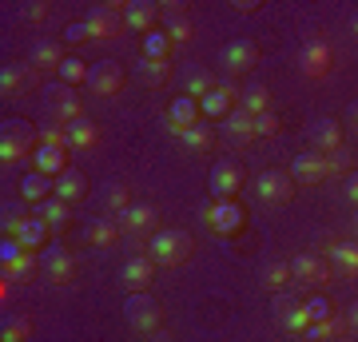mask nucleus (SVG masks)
<instances>
[{"instance_id": "c85d7f7f", "label": "nucleus", "mask_w": 358, "mask_h": 342, "mask_svg": "<svg viewBox=\"0 0 358 342\" xmlns=\"http://www.w3.org/2000/svg\"><path fill=\"white\" fill-rule=\"evenodd\" d=\"M331 263L338 266L343 279H358V243H334L331 247Z\"/></svg>"}, {"instance_id": "4be33fe9", "label": "nucleus", "mask_w": 358, "mask_h": 342, "mask_svg": "<svg viewBox=\"0 0 358 342\" xmlns=\"http://www.w3.org/2000/svg\"><path fill=\"white\" fill-rule=\"evenodd\" d=\"M275 315H279V327L291 330V334H303V330L310 327L307 311H303V303H294V299H287V294H279L275 299Z\"/></svg>"}, {"instance_id": "13d9d810", "label": "nucleus", "mask_w": 358, "mask_h": 342, "mask_svg": "<svg viewBox=\"0 0 358 342\" xmlns=\"http://www.w3.org/2000/svg\"><path fill=\"white\" fill-rule=\"evenodd\" d=\"M355 231H358V211H355Z\"/></svg>"}, {"instance_id": "dca6fc26", "label": "nucleus", "mask_w": 358, "mask_h": 342, "mask_svg": "<svg viewBox=\"0 0 358 342\" xmlns=\"http://www.w3.org/2000/svg\"><path fill=\"white\" fill-rule=\"evenodd\" d=\"M88 88L96 92V96H115V92L124 88V68H120L115 60L92 64V72H88Z\"/></svg>"}, {"instance_id": "1a4fd4ad", "label": "nucleus", "mask_w": 358, "mask_h": 342, "mask_svg": "<svg viewBox=\"0 0 358 342\" xmlns=\"http://www.w3.org/2000/svg\"><path fill=\"white\" fill-rule=\"evenodd\" d=\"M84 24H88V36L92 40H112L124 32V4H103V8H92L84 16Z\"/></svg>"}, {"instance_id": "49530a36", "label": "nucleus", "mask_w": 358, "mask_h": 342, "mask_svg": "<svg viewBox=\"0 0 358 342\" xmlns=\"http://www.w3.org/2000/svg\"><path fill=\"white\" fill-rule=\"evenodd\" d=\"M327 164H331V176H350V155H346L343 152V148H338V152H331V155H327Z\"/></svg>"}, {"instance_id": "f704fd0d", "label": "nucleus", "mask_w": 358, "mask_h": 342, "mask_svg": "<svg viewBox=\"0 0 358 342\" xmlns=\"http://www.w3.org/2000/svg\"><path fill=\"white\" fill-rule=\"evenodd\" d=\"M56 72H60V80H64L68 88H80V84H88V72H92V68L80 60L76 52H72V56H64V64H60Z\"/></svg>"}, {"instance_id": "423d86ee", "label": "nucleus", "mask_w": 358, "mask_h": 342, "mask_svg": "<svg viewBox=\"0 0 358 342\" xmlns=\"http://www.w3.org/2000/svg\"><path fill=\"white\" fill-rule=\"evenodd\" d=\"M334 68V48L327 40H307V48L299 52V72L307 80H327Z\"/></svg>"}, {"instance_id": "c9c22d12", "label": "nucleus", "mask_w": 358, "mask_h": 342, "mask_svg": "<svg viewBox=\"0 0 358 342\" xmlns=\"http://www.w3.org/2000/svg\"><path fill=\"white\" fill-rule=\"evenodd\" d=\"M64 44H56V40H44V44H36V52H32V68H60L64 64Z\"/></svg>"}, {"instance_id": "de8ad7c7", "label": "nucleus", "mask_w": 358, "mask_h": 342, "mask_svg": "<svg viewBox=\"0 0 358 342\" xmlns=\"http://www.w3.org/2000/svg\"><path fill=\"white\" fill-rule=\"evenodd\" d=\"M84 40H92L88 24H84V20H72V24L64 28V44H84Z\"/></svg>"}, {"instance_id": "e433bc0d", "label": "nucleus", "mask_w": 358, "mask_h": 342, "mask_svg": "<svg viewBox=\"0 0 358 342\" xmlns=\"http://www.w3.org/2000/svg\"><path fill=\"white\" fill-rule=\"evenodd\" d=\"M36 266H40V251H24L13 266H4V279L8 283H24L28 275H36Z\"/></svg>"}, {"instance_id": "20e7f679", "label": "nucleus", "mask_w": 358, "mask_h": 342, "mask_svg": "<svg viewBox=\"0 0 358 342\" xmlns=\"http://www.w3.org/2000/svg\"><path fill=\"white\" fill-rule=\"evenodd\" d=\"M124 318H128L131 330H140V334H155L159 322H164V306L155 303L152 294H128V303H124Z\"/></svg>"}, {"instance_id": "603ef678", "label": "nucleus", "mask_w": 358, "mask_h": 342, "mask_svg": "<svg viewBox=\"0 0 358 342\" xmlns=\"http://www.w3.org/2000/svg\"><path fill=\"white\" fill-rule=\"evenodd\" d=\"M24 13L32 16V20H44V16H48V4H28Z\"/></svg>"}, {"instance_id": "2f4dec72", "label": "nucleus", "mask_w": 358, "mask_h": 342, "mask_svg": "<svg viewBox=\"0 0 358 342\" xmlns=\"http://www.w3.org/2000/svg\"><path fill=\"white\" fill-rule=\"evenodd\" d=\"M36 215L44 219L52 231H56V227H64V223H68V215H72V203H64V199H56V195H52V199L36 203Z\"/></svg>"}, {"instance_id": "c756f323", "label": "nucleus", "mask_w": 358, "mask_h": 342, "mask_svg": "<svg viewBox=\"0 0 358 342\" xmlns=\"http://www.w3.org/2000/svg\"><path fill=\"white\" fill-rule=\"evenodd\" d=\"M239 108L251 112V115L271 112V88H267V84H247V88L239 92Z\"/></svg>"}, {"instance_id": "9d476101", "label": "nucleus", "mask_w": 358, "mask_h": 342, "mask_svg": "<svg viewBox=\"0 0 358 342\" xmlns=\"http://www.w3.org/2000/svg\"><path fill=\"white\" fill-rule=\"evenodd\" d=\"M207 187H211V199H235L239 187H243V167L223 159V164L211 167V179H207Z\"/></svg>"}, {"instance_id": "39448f33", "label": "nucleus", "mask_w": 358, "mask_h": 342, "mask_svg": "<svg viewBox=\"0 0 358 342\" xmlns=\"http://www.w3.org/2000/svg\"><path fill=\"white\" fill-rule=\"evenodd\" d=\"M239 92H243V88H235L231 80H215V88H211L203 100H199V112H203V120H219V124H223V120H227V115L239 108V104H235V100H239Z\"/></svg>"}, {"instance_id": "393cba45", "label": "nucleus", "mask_w": 358, "mask_h": 342, "mask_svg": "<svg viewBox=\"0 0 358 342\" xmlns=\"http://www.w3.org/2000/svg\"><path fill=\"white\" fill-rule=\"evenodd\" d=\"M64 136H68V152H88V148L100 143V127L92 120H72V124H64Z\"/></svg>"}, {"instance_id": "0eeeda50", "label": "nucleus", "mask_w": 358, "mask_h": 342, "mask_svg": "<svg viewBox=\"0 0 358 342\" xmlns=\"http://www.w3.org/2000/svg\"><path fill=\"white\" fill-rule=\"evenodd\" d=\"M40 271H44V279L48 283H72L76 279V259H72V251H64L60 243H48L44 251H40Z\"/></svg>"}, {"instance_id": "a878e982", "label": "nucleus", "mask_w": 358, "mask_h": 342, "mask_svg": "<svg viewBox=\"0 0 358 342\" xmlns=\"http://www.w3.org/2000/svg\"><path fill=\"white\" fill-rule=\"evenodd\" d=\"M28 88H36V68H4L0 72V92L4 96H20V92H28Z\"/></svg>"}, {"instance_id": "c03bdc74", "label": "nucleus", "mask_w": 358, "mask_h": 342, "mask_svg": "<svg viewBox=\"0 0 358 342\" xmlns=\"http://www.w3.org/2000/svg\"><path fill=\"white\" fill-rule=\"evenodd\" d=\"M24 255V247H20V239H13V235H4V243H0V266H13L16 259Z\"/></svg>"}, {"instance_id": "6ab92c4d", "label": "nucleus", "mask_w": 358, "mask_h": 342, "mask_svg": "<svg viewBox=\"0 0 358 342\" xmlns=\"http://www.w3.org/2000/svg\"><path fill=\"white\" fill-rule=\"evenodd\" d=\"M199 100H192V96H176V100L167 104V127L176 131V136H183L187 127H195V124H203L199 120Z\"/></svg>"}, {"instance_id": "f3484780", "label": "nucleus", "mask_w": 358, "mask_h": 342, "mask_svg": "<svg viewBox=\"0 0 358 342\" xmlns=\"http://www.w3.org/2000/svg\"><path fill=\"white\" fill-rule=\"evenodd\" d=\"M152 279H155V263L148 259V255L128 259L124 271H120V283H124V291H128V294H143L148 287H152Z\"/></svg>"}, {"instance_id": "5fc2aeb1", "label": "nucleus", "mask_w": 358, "mask_h": 342, "mask_svg": "<svg viewBox=\"0 0 358 342\" xmlns=\"http://www.w3.org/2000/svg\"><path fill=\"white\" fill-rule=\"evenodd\" d=\"M235 8H239V13H255V8H259V0H239Z\"/></svg>"}, {"instance_id": "864d4df0", "label": "nucleus", "mask_w": 358, "mask_h": 342, "mask_svg": "<svg viewBox=\"0 0 358 342\" xmlns=\"http://www.w3.org/2000/svg\"><path fill=\"white\" fill-rule=\"evenodd\" d=\"M346 120H350V127H355V131H358V100L350 104V108H346Z\"/></svg>"}, {"instance_id": "f257e3e1", "label": "nucleus", "mask_w": 358, "mask_h": 342, "mask_svg": "<svg viewBox=\"0 0 358 342\" xmlns=\"http://www.w3.org/2000/svg\"><path fill=\"white\" fill-rule=\"evenodd\" d=\"M192 235L187 231H179V227H167V231H155L152 243H148V259H152L155 266H179V263H187L192 259Z\"/></svg>"}, {"instance_id": "09e8293b", "label": "nucleus", "mask_w": 358, "mask_h": 342, "mask_svg": "<svg viewBox=\"0 0 358 342\" xmlns=\"http://www.w3.org/2000/svg\"><path fill=\"white\" fill-rule=\"evenodd\" d=\"M343 195H346V199H350V203L358 207V171H350V176H346V183H343Z\"/></svg>"}, {"instance_id": "7ed1b4c3", "label": "nucleus", "mask_w": 358, "mask_h": 342, "mask_svg": "<svg viewBox=\"0 0 358 342\" xmlns=\"http://www.w3.org/2000/svg\"><path fill=\"white\" fill-rule=\"evenodd\" d=\"M203 219L219 239H235V235L247 227V211H243L239 199H211V207L203 211Z\"/></svg>"}, {"instance_id": "473e14b6", "label": "nucleus", "mask_w": 358, "mask_h": 342, "mask_svg": "<svg viewBox=\"0 0 358 342\" xmlns=\"http://www.w3.org/2000/svg\"><path fill=\"white\" fill-rule=\"evenodd\" d=\"M136 76H140L148 88H159V84H167V76H171V64H167V60H143V56H140Z\"/></svg>"}, {"instance_id": "6e6552de", "label": "nucleus", "mask_w": 358, "mask_h": 342, "mask_svg": "<svg viewBox=\"0 0 358 342\" xmlns=\"http://www.w3.org/2000/svg\"><path fill=\"white\" fill-rule=\"evenodd\" d=\"M291 179L299 183V187H319V183H327L331 179V164H327V155L319 152H299L291 164Z\"/></svg>"}, {"instance_id": "2eb2a0df", "label": "nucleus", "mask_w": 358, "mask_h": 342, "mask_svg": "<svg viewBox=\"0 0 358 342\" xmlns=\"http://www.w3.org/2000/svg\"><path fill=\"white\" fill-rule=\"evenodd\" d=\"M115 223H120L124 235H148V231H155L159 215H155L152 203H131L128 211H120V215H115Z\"/></svg>"}, {"instance_id": "72a5a7b5", "label": "nucleus", "mask_w": 358, "mask_h": 342, "mask_svg": "<svg viewBox=\"0 0 358 342\" xmlns=\"http://www.w3.org/2000/svg\"><path fill=\"white\" fill-rule=\"evenodd\" d=\"M171 48H176V44H171V36H167L164 28H155V32L143 36V60H167Z\"/></svg>"}, {"instance_id": "9b49d317", "label": "nucleus", "mask_w": 358, "mask_h": 342, "mask_svg": "<svg viewBox=\"0 0 358 342\" xmlns=\"http://www.w3.org/2000/svg\"><path fill=\"white\" fill-rule=\"evenodd\" d=\"M164 24V4H152V0H136V4H124V28H136V32H155Z\"/></svg>"}, {"instance_id": "f8f14e48", "label": "nucleus", "mask_w": 358, "mask_h": 342, "mask_svg": "<svg viewBox=\"0 0 358 342\" xmlns=\"http://www.w3.org/2000/svg\"><path fill=\"white\" fill-rule=\"evenodd\" d=\"M48 108L56 115V124H72V120H84V104H80V92L68 88V84H56L48 92Z\"/></svg>"}, {"instance_id": "a211bd4d", "label": "nucleus", "mask_w": 358, "mask_h": 342, "mask_svg": "<svg viewBox=\"0 0 358 342\" xmlns=\"http://www.w3.org/2000/svg\"><path fill=\"white\" fill-rule=\"evenodd\" d=\"M255 191L263 203H287L294 195V179H291V171H263Z\"/></svg>"}, {"instance_id": "aec40b11", "label": "nucleus", "mask_w": 358, "mask_h": 342, "mask_svg": "<svg viewBox=\"0 0 358 342\" xmlns=\"http://www.w3.org/2000/svg\"><path fill=\"white\" fill-rule=\"evenodd\" d=\"M310 148L319 155H331L343 148V124L338 120H331V115H322V120H315L310 124Z\"/></svg>"}, {"instance_id": "4c0bfd02", "label": "nucleus", "mask_w": 358, "mask_h": 342, "mask_svg": "<svg viewBox=\"0 0 358 342\" xmlns=\"http://www.w3.org/2000/svg\"><path fill=\"white\" fill-rule=\"evenodd\" d=\"M120 239V223H108V219H96L88 227V243L92 247H112Z\"/></svg>"}, {"instance_id": "ddd939ff", "label": "nucleus", "mask_w": 358, "mask_h": 342, "mask_svg": "<svg viewBox=\"0 0 358 342\" xmlns=\"http://www.w3.org/2000/svg\"><path fill=\"white\" fill-rule=\"evenodd\" d=\"M32 171H40L48 179H60L68 171V148L64 143H40L32 152Z\"/></svg>"}, {"instance_id": "6e6d98bb", "label": "nucleus", "mask_w": 358, "mask_h": 342, "mask_svg": "<svg viewBox=\"0 0 358 342\" xmlns=\"http://www.w3.org/2000/svg\"><path fill=\"white\" fill-rule=\"evenodd\" d=\"M152 342H176V339H171V334H164V330H155V334H152Z\"/></svg>"}, {"instance_id": "a19ab883", "label": "nucleus", "mask_w": 358, "mask_h": 342, "mask_svg": "<svg viewBox=\"0 0 358 342\" xmlns=\"http://www.w3.org/2000/svg\"><path fill=\"white\" fill-rule=\"evenodd\" d=\"M28 334H32V322H28L24 315H16V318H4L0 342H28Z\"/></svg>"}, {"instance_id": "37998d69", "label": "nucleus", "mask_w": 358, "mask_h": 342, "mask_svg": "<svg viewBox=\"0 0 358 342\" xmlns=\"http://www.w3.org/2000/svg\"><path fill=\"white\" fill-rule=\"evenodd\" d=\"M303 311H307L310 322H327V318H334V303H331V299H322V294L307 299V303H303Z\"/></svg>"}, {"instance_id": "7c9ffc66", "label": "nucleus", "mask_w": 358, "mask_h": 342, "mask_svg": "<svg viewBox=\"0 0 358 342\" xmlns=\"http://www.w3.org/2000/svg\"><path fill=\"white\" fill-rule=\"evenodd\" d=\"M179 140H183V148H187V152H211V148H215V127L203 120V124L187 127Z\"/></svg>"}, {"instance_id": "4468645a", "label": "nucleus", "mask_w": 358, "mask_h": 342, "mask_svg": "<svg viewBox=\"0 0 358 342\" xmlns=\"http://www.w3.org/2000/svg\"><path fill=\"white\" fill-rule=\"evenodd\" d=\"M291 275L294 283H307V287H315V283H327L331 279V266H327V259L315 251H303L291 259Z\"/></svg>"}, {"instance_id": "5701e85b", "label": "nucleus", "mask_w": 358, "mask_h": 342, "mask_svg": "<svg viewBox=\"0 0 358 342\" xmlns=\"http://www.w3.org/2000/svg\"><path fill=\"white\" fill-rule=\"evenodd\" d=\"M16 239H20V247H24V251H40V247H48L52 227L36 215V211H32V215H24V223H20V231H16Z\"/></svg>"}, {"instance_id": "8fccbe9b", "label": "nucleus", "mask_w": 358, "mask_h": 342, "mask_svg": "<svg viewBox=\"0 0 358 342\" xmlns=\"http://www.w3.org/2000/svg\"><path fill=\"white\" fill-rule=\"evenodd\" d=\"M20 223H24V215H13V211H8V215L0 219V227H4V235H13V239H16V231H20Z\"/></svg>"}, {"instance_id": "ea45409f", "label": "nucleus", "mask_w": 358, "mask_h": 342, "mask_svg": "<svg viewBox=\"0 0 358 342\" xmlns=\"http://www.w3.org/2000/svg\"><path fill=\"white\" fill-rule=\"evenodd\" d=\"M128 207H131V187H128V183H124V179L108 183V211L120 215V211H128Z\"/></svg>"}, {"instance_id": "3c124183", "label": "nucleus", "mask_w": 358, "mask_h": 342, "mask_svg": "<svg viewBox=\"0 0 358 342\" xmlns=\"http://www.w3.org/2000/svg\"><path fill=\"white\" fill-rule=\"evenodd\" d=\"M346 327H350V330L358 334V303H350V306H346Z\"/></svg>"}, {"instance_id": "f03ea898", "label": "nucleus", "mask_w": 358, "mask_h": 342, "mask_svg": "<svg viewBox=\"0 0 358 342\" xmlns=\"http://www.w3.org/2000/svg\"><path fill=\"white\" fill-rule=\"evenodd\" d=\"M40 148V131L28 120H4L0 127V159L4 164H16V159H24Z\"/></svg>"}, {"instance_id": "a18cd8bd", "label": "nucleus", "mask_w": 358, "mask_h": 342, "mask_svg": "<svg viewBox=\"0 0 358 342\" xmlns=\"http://www.w3.org/2000/svg\"><path fill=\"white\" fill-rule=\"evenodd\" d=\"M279 115L275 112H263V115H255V136H263V140H267V136H279Z\"/></svg>"}, {"instance_id": "58836bf2", "label": "nucleus", "mask_w": 358, "mask_h": 342, "mask_svg": "<svg viewBox=\"0 0 358 342\" xmlns=\"http://www.w3.org/2000/svg\"><path fill=\"white\" fill-rule=\"evenodd\" d=\"M263 283H267L271 291H282L287 283H294L291 263H287V259H279V263H267V271H263Z\"/></svg>"}, {"instance_id": "cd10ccee", "label": "nucleus", "mask_w": 358, "mask_h": 342, "mask_svg": "<svg viewBox=\"0 0 358 342\" xmlns=\"http://www.w3.org/2000/svg\"><path fill=\"white\" fill-rule=\"evenodd\" d=\"M20 195H24V199L36 207V203H44V199H52V195H56V179H48V176H40V171H32V176L20 179Z\"/></svg>"}, {"instance_id": "bb28decb", "label": "nucleus", "mask_w": 358, "mask_h": 342, "mask_svg": "<svg viewBox=\"0 0 358 342\" xmlns=\"http://www.w3.org/2000/svg\"><path fill=\"white\" fill-rule=\"evenodd\" d=\"M84 195H88V179H84V171L68 167L64 176L56 179V199H64V203H80Z\"/></svg>"}, {"instance_id": "412c9836", "label": "nucleus", "mask_w": 358, "mask_h": 342, "mask_svg": "<svg viewBox=\"0 0 358 342\" xmlns=\"http://www.w3.org/2000/svg\"><path fill=\"white\" fill-rule=\"evenodd\" d=\"M255 64H259L255 40H231L227 48H223V68H227L231 76H235V72H251Z\"/></svg>"}, {"instance_id": "4d7b16f0", "label": "nucleus", "mask_w": 358, "mask_h": 342, "mask_svg": "<svg viewBox=\"0 0 358 342\" xmlns=\"http://www.w3.org/2000/svg\"><path fill=\"white\" fill-rule=\"evenodd\" d=\"M350 32H355V36H358V16H355V20H350Z\"/></svg>"}, {"instance_id": "79ce46f5", "label": "nucleus", "mask_w": 358, "mask_h": 342, "mask_svg": "<svg viewBox=\"0 0 358 342\" xmlns=\"http://www.w3.org/2000/svg\"><path fill=\"white\" fill-rule=\"evenodd\" d=\"M343 327H346L343 318H327V322H310V327L303 330V339H307V342H322V339H331V334H338Z\"/></svg>"}, {"instance_id": "b1692460", "label": "nucleus", "mask_w": 358, "mask_h": 342, "mask_svg": "<svg viewBox=\"0 0 358 342\" xmlns=\"http://www.w3.org/2000/svg\"><path fill=\"white\" fill-rule=\"evenodd\" d=\"M219 127H223V136H227L231 143H251V140H259V136H255V115L243 112V108H235V112H231Z\"/></svg>"}]
</instances>
